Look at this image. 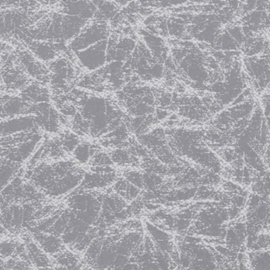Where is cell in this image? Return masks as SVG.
<instances>
[{
	"label": "cell",
	"instance_id": "12",
	"mask_svg": "<svg viewBox=\"0 0 270 270\" xmlns=\"http://www.w3.org/2000/svg\"><path fill=\"white\" fill-rule=\"evenodd\" d=\"M62 147L67 154H72L80 145V139L79 135L74 133L66 132L61 134L60 137Z\"/></svg>",
	"mask_w": 270,
	"mask_h": 270
},
{
	"label": "cell",
	"instance_id": "2",
	"mask_svg": "<svg viewBox=\"0 0 270 270\" xmlns=\"http://www.w3.org/2000/svg\"><path fill=\"white\" fill-rule=\"evenodd\" d=\"M1 118L2 120L15 117L34 115L35 104L26 101L22 97L6 93L1 99Z\"/></svg>",
	"mask_w": 270,
	"mask_h": 270
},
{
	"label": "cell",
	"instance_id": "1",
	"mask_svg": "<svg viewBox=\"0 0 270 270\" xmlns=\"http://www.w3.org/2000/svg\"><path fill=\"white\" fill-rule=\"evenodd\" d=\"M108 40L104 39L90 47L75 52L80 65L89 71L101 69L107 62Z\"/></svg>",
	"mask_w": 270,
	"mask_h": 270
},
{
	"label": "cell",
	"instance_id": "13",
	"mask_svg": "<svg viewBox=\"0 0 270 270\" xmlns=\"http://www.w3.org/2000/svg\"><path fill=\"white\" fill-rule=\"evenodd\" d=\"M88 164L90 167H101V166H112L113 165V163L109 156V154L102 152L101 150L93 154Z\"/></svg>",
	"mask_w": 270,
	"mask_h": 270
},
{
	"label": "cell",
	"instance_id": "6",
	"mask_svg": "<svg viewBox=\"0 0 270 270\" xmlns=\"http://www.w3.org/2000/svg\"><path fill=\"white\" fill-rule=\"evenodd\" d=\"M115 172L109 173H97V172H86L84 181L82 183V189L91 190L109 187L117 181Z\"/></svg>",
	"mask_w": 270,
	"mask_h": 270
},
{
	"label": "cell",
	"instance_id": "4",
	"mask_svg": "<svg viewBox=\"0 0 270 270\" xmlns=\"http://www.w3.org/2000/svg\"><path fill=\"white\" fill-rule=\"evenodd\" d=\"M37 130H40V127L37 123L36 116L34 115L8 118L2 120L1 122L2 136H7L18 133L29 132Z\"/></svg>",
	"mask_w": 270,
	"mask_h": 270
},
{
	"label": "cell",
	"instance_id": "5",
	"mask_svg": "<svg viewBox=\"0 0 270 270\" xmlns=\"http://www.w3.org/2000/svg\"><path fill=\"white\" fill-rule=\"evenodd\" d=\"M21 97L31 104L49 103L51 94L43 83L33 81L21 92Z\"/></svg>",
	"mask_w": 270,
	"mask_h": 270
},
{
	"label": "cell",
	"instance_id": "8",
	"mask_svg": "<svg viewBox=\"0 0 270 270\" xmlns=\"http://www.w3.org/2000/svg\"><path fill=\"white\" fill-rule=\"evenodd\" d=\"M30 48L35 57L45 63H51L57 57V47L53 43L45 42L31 43Z\"/></svg>",
	"mask_w": 270,
	"mask_h": 270
},
{
	"label": "cell",
	"instance_id": "9",
	"mask_svg": "<svg viewBox=\"0 0 270 270\" xmlns=\"http://www.w3.org/2000/svg\"><path fill=\"white\" fill-rule=\"evenodd\" d=\"M113 192L127 201H133L140 194V189L130 184L125 178L117 179L113 184Z\"/></svg>",
	"mask_w": 270,
	"mask_h": 270
},
{
	"label": "cell",
	"instance_id": "7",
	"mask_svg": "<svg viewBox=\"0 0 270 270\" xmlns=\"http://www.w3.org/2000/svg\"><path fill=\"white\" fill-rule=\"evenodd\" d=\"M109 154L113 164L119 167L137 168L141 164L139 156H136L130 148L113 149Z\"/></svg>",
	"mask_w": 270,
	"mask_h": 270
},
{
	"label": "cell",
	"instance_id": "15",
	"mask_svg": "<svg viewBox=\"0 0 270 270\" xmlns=\"http://www.w3.org/2000/svg\"><path fill=\"white\" fill-rule=\"evenodd\" d=\"M255 270H270V253H263L254 262Z\"/></svg>",
	"mask_w": 270,
	"mask_h": 270
},
{
	"label": "cell",
	"instance_id": "11",
	"mask_svg": "<svg viewBox=\"0 0 270 270\" xmlns=\"http://www.w3.org/2000/svg\"><path fill=\"white\" fill-rule=\"evenodd\" d=\"M93 146V144L87 141L80 142L72 153L74 159L81 164H88L92 156Z\"/></svg>",
	"mask_w": 270,
	"mask_h": 270
},
{
	"label": "cell",
	"instance_id": "14",
	"mask_svg": "<svg viewBox=\"0 0 270 270\" xmlns=\"http://www.w3.org/2000/svg\"><path fill=\"white\" fill-rule=\"evenodd\" d=\"M124 178L130 184L137 187L139 189L144 188L143 184V173L137 171H126L124 173Z\"/></svg>",
	"mask_w": 270,
	"mask_h": 270
},
{
	"label": "cell",
	"instance_id": "10",
	"mask_svg": "<svg viewBox=\"0 0 270 270\" xmlns=\"http://www.w3.org/2000/svg\"><path fill=\"white\" fill-rule=\"evenodd\" d=\"M20 164L2 159V174H1V185L2 189H4L9 183L15 178L20 169Z\"/></svg>",
	"mask_w": 270,
	"mask_h": 270
},
{
	"label": "cell",
	"instance_id": "16",
	"mask_svg": "<svg viewBox=\"0 0 270 270\" xmlns=\"http://www.w3.org/2000/svg\"><path fill=\"white\" fill-rule=\"evenodd\" d=\"M14 245L10 243H2V255H5L6 256L11 255L14 251Z\"/></svg>",
	"mask_w": 270,
	"mask_h": 270
},
{
	"label": "cell",
	"instance_id": "3",
	"mask_svg": "<svg viewBox=\"0 0 270 270\" xmlns=\"http://www.w3.org/2000/svg\"><path fill=\"white\" fill-rule=\"evenodd\" d=\"M107 28L101 24H93L86 28L69 44L70 49L74 52L86 49L98 42L107 39Z\"/></svg>",
	"mask_w": 270,
	"mask_h": 270
}]
</instances>
